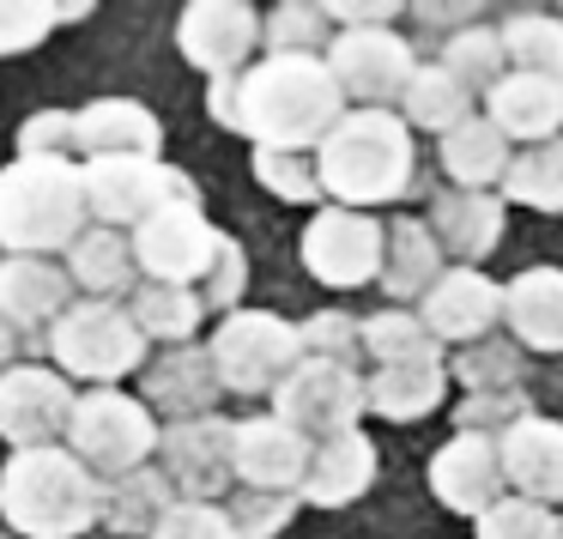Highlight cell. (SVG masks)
Here are the masks:
<instances>
[{
  "instance_id": "cell-1",
  "label": "cell",
  "mask_w": 563,
  "mask_h": 539,
  "mask_svg": "<svg viewBox=\"0 0 563 539\" xmlns=\"http://www.w3.org/2000/svg\"><path fill=\"white\" fill-rule=\"evenodd\" d=\"M207 110L219 128L255 140V152H316L345 116L321 55H261L243 74L212 79Z\"/></svg>"
},
{
  "instance_id": "cell-2",
  "label": "cell",
  "mask_w": 563,
  "mask_h": 539,
  "mask_svg": "<svg viewBox=\"0 0 563 539\" xmlns=\"http://www.w3.org/2000/svg\"><path fill=\"white\" fill-rule=\"evenodd\" d=\"M309 158L328 207L376 212L418 188V140L394 110H345Z\"/></svg>"
},
{
  "instance_id": "cell-3",
  "label": "cell",
  "mask_w": 563,
  "mask_h": 539,
  "mask_svg": "<svg viewBox=\"0 0 563 539\" xmlns=\"http://www.w3.org/2000/svg\"><path fill=\"white\" fill-rule=\"evenodd\" d=\"M98 491L103 479L74 461L67 442L19 449L0 466V515L25 539H79L86 527H98Z\"/></svg>"
},
{
  "instance_id": "cell-4",
  "label": "cell",
  "mask_w": 563,
  "mask_h": 539,
  "mask_svg": "<svg viewBox=\"0 0 563 539\" xmlns=\"http://www.w3.org/2000/svg\"><path fill=\"white\" fill-rule=\"evenodd\" d=\"M91 224L74 158H13L0 170V255H49Z\"/></svg>"
},
{
  "instance_id": "cell-5",
  "label": "cell",
  "mask_w": 563,
  "mask_h": 539,
  "mask_svg": "<svg viewBox=\"0 0 563 539\" xmlns=\"http://www.w3.org/2000/svg\"><path fill=\"white\" fill-rule=\"evenodd\" d=\"M49 358L62 364L67 382H91V388H115L122 376L146 370V340L128 321V304H98L79 297L49 321Z\"/></svg>"
},
{
  "instance_id": "cell-6",
  "label": "cell",
  "mask_w": 563,
  "mask_h": 539,
  "mask_svg": "<svg viewBox=\"0 0 563 539\" xmlns=\"http://www.w3.org/2000/svg\"><path fill=\"white\" fill-rule=\"evenodd\" d=\"M158 418L122 388H86L74 394V413H67V454L86 461L98 479L134 473L158 454Z\"/></svg>"
},
{
  "instance_id": "cell-7",
  "label": "cell",
  "mask_w": 563,
  "mask_h": 539,
  "mask_svg": "<svg viewBox=\"0 0 563 539\" xmlns=\"http://www.w3.org/2000/svg\"><path fill=\"white\" fill-rule=\"evenodd\" d=\"M207 358H212V376H219L224 394L261 400V394H273L297 370L303 345H297V321L273 316V309H231L212 328Z\"/></svg>"
},
{
  "instance_id": "cell-8",
  "label": "cell",
  "mask_w": 563,
  "mask_h": 539,
  "mask_svg": "<svg viewBox=\"0 0 563 539\" xmlns=\"http://www.w3.org/2000/svg\"><path fill=\"white\" fill-rule=\"evenodd\" d=\"M86 212L110 231H134L164 207H200V188L164 158H91L79 164Z\"/></svg>"
},
{
  "instance_id": "cell-9",
  "label": "cell",
  "mask_w": 563,
  "mask_h": 539,
  "mask_svg": "<svg viewBox=\"0 0 563 539\" xmlns=\"http://www.w3.org/2000/svg\"><path fill=\"white\" fill-rule=\"evenodd\" d=\"M267 400H273V418L309 442L340 437V430H364V370L328 364V358H297V370Z\"/></svg>"
},
{
  "instance_id": "cell-10",
  "label": "cell",
  "mask_w": 563,
  "mask_h": 539,
  "mask_svg": "<svg viewBox=\"0 0 563 539\" xmlns=\"http://www.w3.org/2000/svg\"><path fill=\"white\" fill-rule=\"evenodd\" d=\"M321 67L333 74L345 110H394L406 79L418 74V50L400 31H333Z\"/></svg>"
},
{
  "instance_id": "cell-11",
  "label": "cell",
  "mask_w": 563,
  "mask_h": 539,
  "mask_svg": "<svg viewBox=\"0 0 563 539\" xmlns=\"http://www.w3.org/2000/svg\"><path fill=\"white\" fill-rule=\"evenodd\" d=\"M412 316L424 321V333L442 352L449 345L461 352V345H478L503 328V285L485 267H442L437 285L412 304Z\"/></svg>"
},
{
  "instance_id": "cell-12",
  "label": "cell",
  "mask_w": 563,
  "mask_h": 539,
  "mask_svg": "<svg viewBox=\"0 0 563 539\" xmlns=\"http://www.w3.org/2000/svg\"><path fill=\"white\" fill-rule=\"evenodd\" d=\"M231 437L236 425L219 413L207 418H183V425H164L158 430V473L170 479L176 503H219L231 479Z\"/></svg>"
},
{
  "instance_id": "cell-13",
  "label": "cell",
  "mask_w": 563,
  "mask_h": 539,
  "mask_svg": "<svg viewBox=\"0 0 563 539\" xmlns=\"http://www.w3.org/2000/svg\"><path fill=\"white\" fill-rule=\"evenodd\" d=\"M303 267L333 292H357L382 273V219L352 207H321L303 224Z\"/></svg>"
},
{
  "instance_id": "cell-14",
  "label": "cell",
  "mask_w": 563,
  "mask_h": 539,
  "mask_svg": "<svg viewBox=\"0 0 563 539\" xmlns=\"http://www.w3.org/2000/svg\"><path fill=\"white\" fill-rule=\"evenodd\" d=\"M67 413H74V382L62 370H43V364L0 370V437L13 442V454L62 442Z\"/></svg>"
},
{
  "instance_id": "cell-15",
  "label": "cell",
  "mask_w": 563,
  "mask_h": 539,
  "mask_svg": "<svg viewBox=\"0 0 563 539\" xmlns=\"http://www.w3.org/2000/svg\"><path fill=\"white\" fill-rule=\"evenodd\" d=\"M176 50L212 79H231L261 50V13L249 0H195L176 19Z\"/></svg>"
},
{
  "instance_id": "cell-16",
  "label": "cell",
  "mask_w": 563,
  "mask_h": 539,
  "mask_svg": "<svg viewBox=\"0 0 563 539\" xmlns=\"http://www.w3.org/2000/svg\"><path fill=\"white\" fill-rule=\"evenodd\" d=\"M128 243H134V261L152 285H195L212 261L219 231L207 224L200 207H164V212H152L146 224H134Z\"/></svg>"
},
{
  "instance_id": "cell-17",
  "label": "cell",
  "mask_w": 563,
  "mask_h": 539,
  "mask_svg": "<svg viewBox=\"0 0 563 539\" xmlns=\"http://www.w3.org/2000/svg\"><path fill=\"white\" fill-rule=\"evenodd\" d=\"M424 224H430V237H437L449 267H485L503 243L509 207L497 195H485V188H437Z\"/></svg>"
},
{
  "instance_id": "cell-18",
  "label": "cell",
  "mask_w": 563,
  "mask_h": 539,
  "mask_svg": "<svg viewBox=\"0 0 563 539\" xmlns=\"http://www.w3.org/2000/svg\"><path fill=\"white\" fill-rule=\"evenodd\" d=\"M497 466H503V491L509 497L563 509V425L558 418L527 413L521 425H509L497 437Z\"/></svg>"
},
{
  "instance_id": "cell-19",
  "label": "cell",
  "mask_w": 563,
  "mask_h": 539,
  "mask_svg": "<svg viewBox=\"0 0 563 539\" xmlns=\"http://www.w3.org/2000/svg\"><path fill=\"white\" fill-rule=\"evenodd\" d=\"M309 449L316 442L297 437L291 425H279V418H243L231 437V479L243 491H285V497H297V485H303L309 473Z\"/></svg>"
},
{
  "instance_id": "cell-20",
  "label": "cell",
  "mask_w": 563,
  "mask_h": 539,
  "mask_svg": "<svg viewBox=\"0 0 563 539\" xmlns=\"http://www.w3.org/2000/svg\"><path fill=\"white\" fill-rule=\"evenodd\" d=\"M430 497H437L442 509H454V515H466V521H478V515H485L490 503L503 497L497 442L454 430V437L442 442L437 454H430Z\"/></svg>"
},
{
  "instance_id": "cell-21",
  "label": "cell",
  "mask_w": 563,
  "mask_h": 539,
  "mask_svg": "<svg viewBox=\"0 0 563 539\" xmlns=\"http://www.w3.org/2000/svg\"><path fill=\"white\" fill-rule=\"evenodd\" d=\"M219 376H212V358L207 345H170L164 358H152L146 370H140V406H146L152 418H170V425H183V418H207L219 413Z\"/></svg>"
},
{
  "instance_id": "cell-22",
  "label": "cell",
  "mask_w": 563,
  "mask_h": 539,
  "mask_svg": "<svg viewBox=\"0 0 563 539\" xmlns=\"http://www.w3.org/2000/svg\"><path fill=\"white\" fill-rule=\"evenodd\" d=\"M478 116H485L515 152L545 146V140L563 134V86L558 79H533V74H503L497 86L478 98Z\"/></svg>"
},
{
  "instance_id": "cell-23",
  "label": "cell",
  "mask_w": 563,
  "mask_h": 539,
  "mask_svg": "<svg viewBox=\"0 0 563 539\" xmlns=\"http://www.w3.org/2000/svg\"><path fill=\"white\" fill-rule=\"evenodd\" d=\"M376 442H369V430H340V437H321L316 449H309V473L303 485H297V503H309V509H345V503H357L369 485H376Z\"/></svg>"
},
{
  "instance_id": "cell-24",
  "label": "cell",
  "mask_w": 563,
  "mask_h": 539,
  "mask_svg": "<svg viewBox=\"0 0 563 539\" xmlns=\"http://www.w3.org/2000/svg\"><path fill=\"white\" fill-rule=\"evenodd\" d=\"M503 328L521 352L563 358V267H521L503 285Z\"/></svg>"
},
{
  "instance_id": "cell-25",
  "label": "cell",
  "mask_w": 563,
  "mask_h": 539,
  "mask_svg": "<svg viewBox=\"0 0 563 539\" xmlns=\"http://www.w3.org/2000/svg\"><path fill=\"white\" fill-rule=\"evenodd\" d=\"M449 400V352L406 358V364H376L364 376V413L388 425H418Z\"/></svg>"
},
{
  "instance_id": "cell-26",
  "label": "cell",
  "mask_w": 563,
  "mask_h": 539,
  "mask_svg": "<svg viewBox=\"0 0 563 539\" xmlns=\"http://www.w3.org/2000/svg\"><path fill=\"white\" fill-rule=\"evenodd\" d=\"M158 116L134 98H91L86 110H74V152L91 158H158Z\"/></svg>"
},
{
  "instance_id": "cell-27",
  "label": "cell",
  "mask_w": 563,
  "mask_h": 539,
  "mask_svg": "<svg viewBox=\"0 0 563 539\" xmlns=\"http://www.w3.org/2000/svg\"><path fill=\"white\" fill-rule=\"evenodd\" d=\"M62 267H67V285H79L86 297H98V304H122V297H134L140 285V261H134V243H128V231H110V224H86V231L74 237V243L62 249Z\"/></svg>"
},
{
  "instance_id": "cell-28",
  "label": "cell",
  "mask_w": 563,
  "mask_h": 539,
  "mask_svg": "<svg viewBox=\"0 0 563 539\" xmlns=\"http://www.w3.org/2000/svg\"><path fill=\"white\" fill-rule=\"evenodd\" d=\"M449 267L442 261V249H437V237H430V224L424 219H388L382 224V273H376V285L388 292V304H400V309H412L418 297L437 285V273Z\"/></svg>"
},
{
  "instance_id": "cell-29",
  "label": "cell",
  "mask_w": 563,
  "mask_h": 539,
  "mask_svg": "<svg viewBox=\"0 0 563 539\" xmlns=\"http://www.w3.org/2000/svg\"><path fill=\"white\" fill-rule=\"evenodd\" d=\"M74 285H67V267L49 255H0V316L13 321L19 333L55 321L67 304H74Z\"/></svg>"
},
{
  "instance_id": "cell-30",
  "label": "cell",
  "mask_w": 563,
  "mask_h": 539,
  "mask_svg": "<svg viewBox=\"0 0 563 539\" xmlns=\"http://www.w3.org/2000/svg\"><path fill=\"white\" fill-rule=\"evenodd\" d=\"M509 158H515V146L485 122V116H466L454 134L437 140V164H442V176H449V188H485V195H497Z\"/></svg>"
},
{
  "instance_id": "cell-31",
  "label": "cell",
  "mask_w": 563,
  "mask_h": 539,
  "mask_svg": "<svg viewBox=\"0 0 563 539\" xmlns=\"http://www.w3.org/2000/svg\"><path fill=\"white\" fill-rule=\"evenodd\" d=\"M497 43L509 74H533L563 86V19L551 7H509L497 19Z\"/></svg>"
},
{
  "instance_id": "cell-32",
  "label": "cell",
  "mask_w": 563,
  "mask_h": 539,
  "mask_svg": "<svg viewBox=\"0 0 563 539\" xmlns=\"http://www.w3.org/2000/svg\"><path fill=\"white\" fill-rule=\"evenodd\" d=\"M176 503L170 479L158 473V466H134V473H115L103 479L98 491V521H110L122 539H146L152 527L164 521V509Z\"/></svg>"
},
{
  "instance_id": "cell-33",
  "label": "cell",
  "mask_w": 563,
  "mask_h": 539,
  "mask_svg": "<svg viewBox=\"0 0 563 539\" xmlns=\"http://www.w3.org/2000/svg\"><path fill=\"white\" fill-rule=\"evenodd\" d=\"M394 116H400L412 134H437V140H442V134H454L466 116H478V98H473L466 86H454V79L442 74L437 62H418V74L406 79Z\"/></svg>"
},
{
  "instance_id": "cell-34",
  "label": "cell",
  "mask_w": 563,
  "mask_h": 539,
  "mask_svg": "<svg viewBox=\"0 0 563 539\" xmlns=\"http://www.w3.org/2000/svg\"><path fill=\"white\" fill-rule=\"evenodd\" d=\"M128 321L140 328V340L146 345H195V328L207 321V309H200L195 285H152L140 279L134 285V304H128Z\"/></svg>"
},
{
  "instance_id": "cell-35",
  "label": "cell",
  "mask_w": 563,
  "mask_h": 539,
  "mask_svg": "<svg viewBox=\"0 0 563 539\" xmlns=\"http://www.w3.org/2000/svg\"><path fill=\"white\" fill-rule=\"evenodd\" d=\"M503 207H527V212H563V134L545 146H521L509 158L497 183Z\"/></svg>"
},
{
  "instance_id": "cell-36",
  "label": "cell",
  "mask_w": 563,
  "mask_h": 539,
  "mask_svg": "<svg viewBox=\"0 0 563 539\" xmlns=\"http://www.w3.org/2000/svg\"><path fill=\"white\" fill-rule=\"evenodd\" d=\"M437 67L454 79V86H466L473 98H485L490 86H497L503 74H509V62H503V43H497V25H466V31H454V37H442V50H437Z\"/></svg>"
},
{
  "instance_id": "cell-37",
  "label": "cell",
  "mask_w": 563,
  "mask_h": 539,
  "mask_svg": "<svg viewBox=\"0 0 563 539\" xmlns=\"http://www.w3.org/2000/svg\"><path fill=\"white\" fill-rule=\"evenodd\" d=\"M333 25L321 0H279L261 13V50L267 55H328Z\"/></svg>"
},
{
  "instance_id": "cell-38",
  "label": "cell",
  "mask_w": 563,
  "mask_h": 539,
  "mask_svg": "<svg viewBox=\"0 0 563 539\" xmlns=\"http://www.w3.org/2000/svg\"><path fill=\"white\" fill-rule=\"evenodd\" d=\"M357 352H364L369 364H406V358H430V352H442V345L424 333V321H418L412 309L388 304V309L357 321Z\"/></svg>"
},
{
  "instance_id": "cell-39",
  "label": "cell",
  "mask_w": 563,
  "mask_h": 539,
  "mask_svg": "<svg viewBox=\"0 0 563 539\" xmlns=\"http://www.w3.org/2000/svg\"><path fill=\"white\" fill-rule=\"evenodd\" d=\"M521 370H527V352L515 340H478V345H461L449 358V382H461L466 394H503V388H521Z\"/></svg>"
},
{
  "instance_id": "cell-40",
  "label": "cell",
  "mask_w": 563,
  "mask_h": 539,
  "mask_svg": "<svg viewBox=\"0 0 563 539\" xmlns=\"http://www.w3.org/2000/svg\"><path fill=\"white\" fill-rule=\"evenodd\" d=\"M243 285H249V255H243V243H236V237L219 231L207 273L195 279L200 309H207V316H231V309H243Z\"/></svg>"
},
{
  "instance_id": "cell-41",
  "label": "cell",
  "mask_w": 563,
  "mask_h": 539,
  "mask_svg": "<svg viewBox=\"0 0 563 539\" xmlns=\"http://www.w3.org/2000/svg\"><path fill=\"white\" fill-rule=\"evenodd\" d=\"M473 534L478 539H563V521L545 503H527V497H509V491H503V497L473 521Z\"/></svg>"
},
{
  "instance_id": "cell-42",
  "label": "cell",
  "mask_w": 563,
  "mask_h": 539,
  "mask_svg": "<svg viewBox=\"0 0 563 539\" xmlns=\"http://www.w3.org/2000/svg\"><path fill=\"white\" fill-rule=\"evenodd\" d=\"M297 509H303V503L285 497V491H243L236 485V497L224 503V521H231L236 539H279L285 527L297 521Z\"/></svg>"
},
{
  "instance_id": "cell-43",
  "label": "cell",
  "mask_w": 563,
  "mask_h": 539,
  "mask_svg": "<svg viewBox=\"0 0 563 539\" xmlns=\"http://www.w3.org/2000/svg\"><path fill=\"white\" fill-rule=\"evenodd\" d=\"M255 183L267 188L273 200H285V207H309V200H321L316 158H309V152H255Z\"/></svg>"
},
{
  "instance_id": "cell-44",
  "label": "cell",
  "mask_w": 563,
  "mask_h": 539,
  "mask_svg": "<svg viewBox=\"0 0 563 539\" xmlns=\"http://www.w3.org/2000/svg\"><path fill=\"white\" fill-rule=\"evenodd\" d=\"M533 413V400H527L521 388H503V394H466L461 406H454V430H466V437H490L497 442L509 425H521V418Z\"/></svg>"
},
{
  "instance_id": "cell-45",
  "label": "cell",
  "mask_w": 563,
  "mask_h": 539,
  "mask_svg": "<svg viewBox=\"0 0 563 539\" xmlns=\"http://www.w3.org/2000/svg\"><path fill=\"white\" fill-rule=\"evenodd\" d=\"M297 345H303V358L357 364V316H345V309H316L309 321H297Z\"/></svg>"
},
{
  "instance_id": "cell-46",
  "label": "cell",
  "mask_w": 563,
  "mask_h": 539,
  "mask_svg": "<svg viewBox=\"0 0 563 539\" xmlns=\"http://www.w3.org/2000/svg\"><path fill=\"white\" fill-rule=\"evenodd\" d=\"M55 13L49 0H0V55H25L37 43H49Z\"/></svg>"
},
{
  "instance_id": "cell-47",
  "label": "cell",
  "mask_w": 563,
  "mask_h": 539,
  "mask_svg": "<svg viewBox=\"0 0 563 539\" xmlns=\"http://www.w3.org/2000/svg\"><path fill=\"white\" fill-rule=\"evenodd\" d=\"M146 539H236L224 521V503H170Z\"/></svg>"
},
{
  "instance_id": "cell-48",
  "label": "cell",
  "mask_w": 563,
  "mask_h": 539,
  "mask_svg": "<svg viewBox=\"0 0 563 539\" xmlns=\"http://www.w3.org/2000/svg\"><path fill=\"white\" fill-rule=\"evenodd\" d=\"M19 158H74V116L67 110H37L19 128Z\"/></svg>"
},
{
  "instance_id": "cell-49",
  "label": "cell",
  "mask_w": 563,
  "mask_h": 539,
  "mask_svg": "<svg viewBox=\"0 0 563 539\" xmlns=\"http://www.w3.org/2000/svg\"><path fill=\"white\" fill-rule=\"evenodd\" d=\"M400 19L394 0H328V25L333 31H388Z\"/></svg>"
},
{
  "instance_id": "cell-50",
  "label": "cell",
  "mask_w": 563,
  "mask_h": 539,
  "mask_svg": "<svg viewBox=\"0 0 563 539\" xmlns=\"http://www.w3.org/2000/svg\"><path fill=\"white\" fill-rule=\"evenodd\" d=\"M406 13L418 19V25H437L442 37H454V31H466V25H478V7H406Z\"/></svg>"
},
{
  "instance_id": "cell-51",
  "label": "cell",
  "mask_w": 563,
  "mask_h": 539,
  "mask_svg": "<svg viewBox=\"0 0 563 539\" xmlns=\"http://www.w3.org/2000/svg\"><path fill=\"white\" fill-rule=\"evenodd\" d=\"M13 364H19V328L0 316V370H13Z\"/></svg>"
},
{
  "instance_id": "cell-52",
  "label": "cell",
  "mask_w": 563,
  "mask_h": 539,
  "mask_svg": "<svg viewBox=\"0 0 563 539\" xmlns=\"http://www.w3.org/2000/svg\"><path fill=\"white\" fill-rule=\"evenodd\" d=\"M49 13H55V25H74V19H91V7L86 0H55Z\"/></svg>"
},
{
  "instance_id": "cell-53",
  "label": "cell",
  "mask_w": 563,
  "mask_h": 539,
  "mask_svg": "<svg viewBox=\"0 0 563 539\" xmlns=\"http://www.w3.org/2000/svg\"><path fill=\"white\" fill-rule=\"evenodd\" d=\"M551 13H558V19H563V7H551Z\"/></svg>"
},
{
  "instance_id": "cell-54",
  "label": "cell",
  "mask_w": 563,
  "mask_h": 539,
  "mask_svg": "<svg viewBox=\"0 0 563 539\" xmlns=\"http://www.w3.org/2000/svg\"><path fill=\"white\" fill-rule=\"evenodd\" d=\"M558 521H563V509H558Z\"/></svg>"
}]
</instances>
